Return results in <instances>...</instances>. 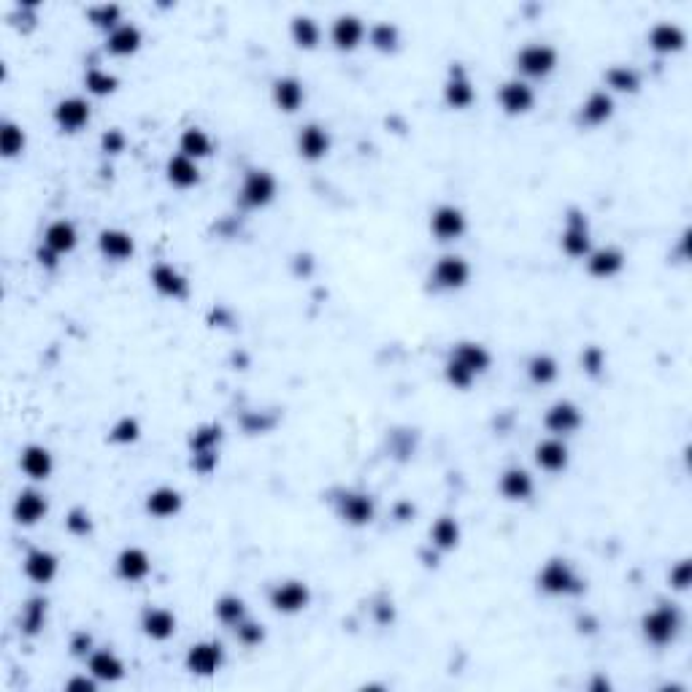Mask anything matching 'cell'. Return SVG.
<instances>
[{
    "label": "cell",
    "instance_id": "6da1fadb",
    "mask_svg": "<svg viewBox=\"0 0 692 692\" xmlns=\"http://www.w3.org/2000/svg\"><path fill=\"white\" fill-rule=\"evenodd\" d=\"M490 363H493V358L487 352V346H481L476 341H460L449 352L444 376L455 390H468L481 374H487Z\"/></svg>",
    "mask_w": 692,
    "mask_h": 692
},
{
    "label": "cell",
    "instance_id": "7a4b0ae2",
    "mask_svg": "<svg viewBox=\"0 0 692 692\" xmlns=\"http://www.w3.org/2000/svg\"><path fill=\"white\" fill-rule=\"evenodd\" d=\"M538 590H543L546 595H579L584 592V582L582 576L574 571V566L568 560H549L541 574H538Z\"/></svg>",
    "mask_w": 692,
    "mask_h": 692
},
{
    "label": "cell",
    "instance_id": "3957f363",
    "mask_svg": "<svg viewBox=\"0 0 692 692\" xmlns=\"http://www.w3.org/2000/svg\"><path fill=\"white\" fill-rule=\"evenodd\" d=\"M679 628H681V614H679L676 606H668V603L652 608V611L644 616V622H641L644 639H647L649 644H655V647L671 644V641L679 636Z\"/></svg>",
    "mask_w": 692,
    "mask_h": 692
},
{
    "label": "cell",
    "instance_id": "277c9868",
    "mask_svg": "<svg viewBox=\"0 0 692 692\" xmlns=\"http://www.w3.org/2000/svg\"><path fill=\"white\" fill-rule=\"evenodd\" d=\"M268 603H270L273 611H279V614H301L311 603V590H309L306 582L287 579V582H279V584L270 587Z\"/></svg>",
    "mask_w": 692,
    "mask_h": 692
},
{
    "label": "cell",
    "instance_id": "5b68a950",
    "mask_svg": "<svg viewBox=\"0 0 692 692\" xmlns=\"http://www.w3.org/2000/svg\"><path fill=\"white\" fill-rule=\"evenodd\" d=\"M276 197V179L270 171L254 168L244 176L241 189H238V200L246 209H265V205Z\"/></svg>",
    "mask_w": 692,
    "mask_h": 692
},
{
    "label": "cell",
    "instance_id": "8992f818",
    "mask_svg": "<svg viewBox=\"0 0 692 692\" xmlns=\"http://www.w3.org/2000/svg\"><path fill=\"white\" fill-rule=\"evenodd\" d=\"M517 68L527 79H543L558 68V52L549 44H527L517 52Z\"/></svg>",
    "mask_w": 692,
    "mask_h": 692
},
{
    "label": "cell",
    "instance_id": "52a82bcc",
    "mask_svg": "<svg viewBox=\"0 0 692 692\" xmlns=\"http://www.w3.org/2000/svg\"><path fill=\"white\" fill-rule=\"evenodd\" d=\"M335 511L338 517L346 522V525H355V527H363V525H371L374 517H376V503L368 493H358V490H346V493H338L335 498Z\"/></svg>",
    "mask_w": 692,
    "mask_h": 692
},
{
    "label": "cell",
    "instance_id": "ba28073f",
    "mask_svg": "<svg viewBox=\"0 0 692 692\" xmlns=\"http://www.w3.org/2000/svg\"><path fill=\"white\" fill-rule=\"evenodd\" d=\"M184 665L195 676H214L225 665V649L217 641H200L187 649Z\"/></svg>",
    "mask_w": 692,
    "mask_h": 692
},
{
    "label": "cell",
    "instance_id": "9c48e42d",
    "mask_svg": "<svg viewBox=\"0 0 692 692\" xmlns=\"http://www.w3.org/2000/svg\"><path fill=\"white\" fill-rule=\"evenodd\" d=\"M560 246L568 257H587L592 252V238H590V222L582 212H571L566 217V228L560 233Z\"/></svg>",
    "mask_w": 692,
    "mask_h": 692
},
{
    "label": "cell",
    "instance_id": "30bf717a",
    "mask_svg": "<svg viewBox=\"0 0 692 692\" xmlns=\"http://www.w3.org/2000/svg\"><path fill=\"white\" fill-rule=\"evenodd\" d=\"M471 279V265L460 254H447L436 262L430 282L439 290H463Z\"/></svg>",
    "mask_w": 692,
    "mask_h": 692
},
{
    "label": "cell",
    "instance_id": "8fae6325",
    "mask_svg": "<svg viewBox=\"0 0 692 692\" xmlns=\"http://www.w3.org/2000/svg\"><path fill=\"white\" fill-rule=\"evenodd\" d=\"M582 422H584L582 408L576 403H571V400L551 403L549 411H546V417H543L546 430L555 433V436H571V433H576L582 428Z\"/></svg>",
    "mask_w": 692,
    "mask_h": 692
},
{
    "label": "cell",
    "instance_id": "7c38bea8",
    "mask_svg": "<svg viewBox=\"0 0 692 692\" xmlns=\"http://www.w3.org/2000/svg\"><path fill=\"white\" fill-rule=\"evenodd\" d=\"M149 282H152V287H155L163 298L181 301V298H187V293H189L187 276H184L179 268H173L171 262H157V265L152 268V273H149Z\"/></svg>",
    "mask_w": 692,
    "mask_h": 692
},
{
    "label": "cell",
    "instance_id": "4fadbf2b",
    "mask_svg": "<svg viewBox=\"0 0 692 692\" xmlns=\"http://www.w3.org/2000/svg\"><path fill=\"white\" fill-rule=\"evenodd\" d=\"M465 228H468V220L457 205L444 203L430 214V230L439 241H457L465 233Z\"/></svg>",
    "mask_w": 692,
    "mask_h": 692
},
{
    "label": "cell",
    "instance_id": "5bb4252c",
    "mask_svg": "<svg viewBox=\"0 0 692 692\" xmlns=\"http://www.w3.org/2000/svg\"><path fill=\"white\" fill-rule=\"evenodd\" d=\"M498 103L506 114L511 117H519V114H527L535 103V93L527 82L522 79H509L501 84L498 90Z\"/></svg>",
    "mask_w": 692,
    "mask_h": 692
},
{
    "label": "cell",
    "instance_id": "9a60e30c",
    "mask_svg": "<svg viewBox=\"0 0 692 692\" xmlns=\"http://www.w3.org/2000/svg\"><path fill=\"white\" fill-rule=\"evenodd\" d=\"M149 571H152V560H149V555L144 549L127 546V549L119 551V558H117V576L119 579H125L130 584L133 582H144L149 576Z\"/></svg>",
    "mask_w": 692,
    "mask_h": 692
},
{
    "label": "cell",
    "instance_id": "2e32d148",
    "mask_svg": "<svg viewBox=\"0 0 692 692\" xmlns=\"http://www.w3.org/2000/svg\"><path fill=\"white\" fill-rule=\"evenodd\" d=\"M54 122L62 133H79L90 122V103L84 98H65L54 106Z\"/></svg>",
    "mask_w": 692,
    "mask_h": 692
},
{
    "label": "cell",
    "instance_id": "e0dca14e",
    "mask_svg": "<svg viewBox=\"0 0 692 692\" xmlns=\"http://www.w3.org/2000/svg\"><path fill=\"white\" fill-rule=\"evenodd\" d=\"M98 252L111 262H125V260L133 257L135 241H133L130 233H125L119 228H106V230L98 233Z\"/></svg>",
    "mask_w": 692,
    "mask_h": 692
},
{
    "label": "cell",
    "instance_id": "ac0fdd59",
    "mask_svg": "<svg viewBox=\"0 0 692 692\" xmlns=\"http://www.w3.org/2000/svg\"><path fill=\"white\" fill-rule=\"evenodd\" d=\"M330 38H333V44H335L341 52H352V49H358V46L363 44V38H366V25H363V20L355 17V14H341V17H335V22H333Z\"/></svg>",
    "mask_w": 692,
    "mask_h": 692
},
{
    "label": "cell",
    "instance_id": "d6986e66",
    "mask_svg": "<svg viewBox=\"0 0 692 692\" xmlns=\"http://www.w3.org/2000/svg\"><path fill=\"white\" fill-rule=\"evenodd\" d=\"M141 631L152 641H168L176 633V614L160 606H149L141 614Z\"/></svg>",
    "mask_w": 692,
    "mask_h": 692
},
{
    "label": "cell",
    "instance_id": "ffe728a7",
    "mask_svg": "<svg viewBox=\"0 0 692 692\" xmlns=\"http://www.w3.org/2000/svg\"><path fill=\"white\" fill-rule=\"evenodd\" d=\"M444 101H447V106L457 109V111L468 109V106L476 101V90H473L468 74L463 71L460 65H452L449 79H447V84H444Z\"/></svg>",
    "mask_w": 692,
    "mask_h": 692
},
{
    "label": "cell",
    "instance_id": "44dd1931",
    "mask_svg": "<svg viewBox=\"0 0 692 692\" xmlns=\"http://www.w3.org/2000/svg\"><path fill=\"white\" fill-rule=\"evenodd\" d=\"M327 152H330V133L317 122L303 125L298 133V155L303 160H322Z\"/></svg>",
    "mask_w": 692,
    "mask_h": 692
},
{
    "label": "cell",
    "instance_id": "7402d4cb",
    "mask_svg": "<svg viewBox=\"0 0 692 692\" xmlns=\"http://www.w3.org/2000/svg\"><path fill=\"white\" fill-rule=\"evenodd\" d=\"M76 244H79V233H76L74 222H68V220H57L44 230V246L49 252H54L57 257L71 254L76 249Z\"/></svg>",
    "mask_w": 692,
    "mask_h": 692
},
{
    "label": "cell",
    "instance_id": "603a6c76",
    "mask_svg": "<svg viewBox=\"0 0 692 692\" xmlns=\"http://www.w3.org/2000/svg\"><path fill=\"white\" fill-rule=\"evenodd\" d=\"M57 571H60V560L52 555L49 549H33V551H28V558H25V576H28L30 582H36V584H49V582H54Z\"/></svg>",
    "mask_w": 692,
    "mask_h": 692
},
{
    "label": "cell",
    "instance_id": "cb8c5ba5",
    "mask_svg": "<svg viewBox=\"0 0 692 692\" xmlns=\"http://www.w3.org/2000/svg\"><path fill=\"white\" fill-rule=\"evenodd\" d=\"M622 268H625V254L616 246H603L587 254V270L595 279H611Z\"/></svg>",
    "mask_w": 692,
    "mask_h": 692
},
{
    "label": "cell",
    "instance_id": "d4e9b609",
    "mask_svg": "<svg viewBox=\"0 0 692 692\" xmlns=\"http://www.w3.org/2000/svg\"><path fill=\"white\" fill-rule=\"evenodd\" d=\"M181 506H184V498L173 487H157L144 501L147 514H152L155 519H171V517H176L181 511Z\"/></svg>",
    "mask_w": 692,
    "mask_h": 692
},
{
    "label": "cell",
    "instance_id": "484cf974",
    "mask_svg": "<svg viewBox=\"0 0 692 692\" xmlns=\"http://www.w3.org/2000/svg\"><path fill=\"white\" fill-rule=\"evenodd\" d=\"M141 30H138L135 25L130 22H122L117 25L109 36H106V52L114 54V57H130L135 54L138 49H141Z\"/></svg>",
    "mask_w": 692,
    "mask_h": 692
},
{
    "label": "cell",
    "instance_id": "4316f807",
    "mask_svg": "<svg viewBox=\"0 0 692 692\" xmlns=\"http://www.w3.org/2000/svg\"><path fill=\"white\" fill-rule=\"evenodd\" d=\"M20 468L25 471V476L36 479V481H44L52 476L54 471V460H52V452L46 447H38V444H30L22 449L20 455Z\"/></svg>",
    "mask_w": 692,
    "mask_h": 692
},
{
    "label": "cell",
    "instance_id": "83f0119b",
    "mask_svg": "<svg viewBox=\"0 0 692 692\" xmlns=\"http://www.w3.org/2000/svg\"><path fill=\"white\" fill-rule=\"evenodd\" d=\"M46 511H49V503H46V498L41 495V493H36V490H22L20 495H17V501H14V519L20 522V525H38L44 517H46Z\"/></svg>",
    "mask_w": 692,
    "mask_h": 692
},
{
    "label": "cell",
    "instance_id": "f1b7e54d",
    "mask_svg": "<svg viewBox=\"0 0 692 692\" xmlns=\"http://www.w3.org/2000/svg\"><path fill=\"white\" fill-rule=\"evenodd\" d=\"M568 447L560 439H546L535 447V463L538 468H543L546 473H560L568 468Z\"/></svg>",
    "mask_w": 692,
    "mask_h": 692
},
{
    "label": "cell",
    "instance_id": "f546056e",
    "mask_svg": "<svg viewBox=\"0 0 692 692\" xmlns=\"http://www.w3.org/2000/svg\"><path fill=\"white\" fill-rule=\"evenodd\" d=\"M303 101H306V90L295 76H282L273 82V103L282 111L293 114L303 106Z\"/></svg>",
    "mask_w": 692,
    "mask_h": 692
},
{
    "label": "cell",
    "instance_id": "4dcf8cb0",
    "mask_svg": "<svg viewBox=\"0 0 692 692\" xmlns=\"http://www.w3.org/2000/svg\"><path fill=\"white\" fill-rule=\"evenodd\" d=\"M611 114H614V98H611L608 93H603V90L592 93V95L582 103V109H579V119H582V125H587V127H598V125L608 122Z\"/></svg>",
    "mask_w": 692,
    "mask_h": 692
},
{
    "label": "cell",
    "instance_id": "1f68e13d",
    "mask_svg": "<svg viewBox=\"0 0 692 692\" xmlns=\"http://www.w3.org/2000/svg\"><path fill=\"white\" fill-rule=\"evenodd\" d=\"M535 490L533 484V476L525 471V468H506L503 476H501V493L509 498V501H527Z\"/></svg>",
    "mask_w": 692,
    "mask_h": 692
},
{
    "label": "cell",
    "instance_id": "d6a6232c",
    "mask_svg": "<svg viewBox=\"0 0 692 692\" xmlns=\"http://www.w3.org/2000/svg\"><path fill=\"white\" fill-rule=\"evenodd\" d=\"M684 30L673 22H657L652 30H649V46L660 54H671V52H679L684 46Z\"/></svg>",
    "mask_w": 692,
    "mask_h": 692
},
{
    "label": "cell",
    "instance_id": "836d02e7",
    "mask_svg": "<svg viewBox=\"0 0 692 692\" xmlns=\"http://www.w3.org/2000/svg\"><path fill=\"white\" fill-rule=\"evenodd\" d=\"M90 673L98 681H119L125 676V663L111 649H98L90 655Z\"/></svg>",
    "mask_w": 692,
    "mask_h": 692
},
{
    "label": "cell",
    "instance_id": "e575fe53",
    "mask_svg": "<svg viewBox=\"0 0 692 692\" xmlns=\"http://www.w3.org/2000/svg\"><path fill=\"white\" fill-rule=\"evenodd\" d=\"M179 149L189 160H203V157L212 155L214 144H212V135L205 133L203 127H187L181 133V138H179Z\"/></svg>",
    "mask_w": 692,
    "mask_h": 692
},
{
    "label": "cell",
    "instance_id": "d590c367",
    "mask_svg": "<svg viewBox=\"0 0 692 692\" xmlns=\"http://www.w3.org/2000/svg\"><path fill=\"white\" fill-rule=\"evenodd\" d=\"M165 173H168V181H171L173 187H179V189H189V187H195L197 179H200V171H197L195 160H189V157H184V155L171 157Z\"/></svg>",
    "mask_w": 692,
    "mask_h": 692
},
{
    "label": "cell",
    "instance_id": "8d00e7d4",
    "mask_svg": "<svg viewBox=\"0 0 692 692\" xmlns=\"http://www.w3.org/2000/svg\"><path fill=\"white\" fill-rule=\"evenodd\" d=\"M430 543L441 551H449L460 543V525L455 517H439L430 527Z\"/></svg>",
    "mask_w": 692,
    "mask_h": 692
},
{
    "label": "cell",
    "instance_id": "74e56055",
    "mask_svg": "<svg viewBox=\"0 0 692 692\" xmlns=\"http://www.w3.org/2000/svg\"><path fill=\"white\" fill-rule=\"evenodd\" d=\"M558 360L551 355H533L530 363H527V379L538 387H546L558 379Z\"/></svg>",
    "mask_w": 692,
    "mask_h": 692
},
{
    "label": "cell",
    "instance_id": "f35d334b",
    "mask_svg": "<svg viewBox=\"0 0 692 692\" xmlns=\"http://www.w3.org/2000/svg\"><path fill=\"white\" fill-rule=\"evenodd\" d=\"M44 622H46V600L44 598L28 600V606L22 608V616H20L22 633L25 636H38L44 631Z\"/></svg>",
    "mask_w": 692,
    "mask_h": 692
},
{
    "label": "cell",
    "instance_id": "ab89813d",
    "mask_svg": "<svg viewBox=\"0 0 692 692\" xmlns=\"http://www.w3.org/2000/svg\"><path fill=\"white\" fill-rule=\"evenodd\" d=\"M214 614H217V619L222 622V625L236 628L238 622L246 619V603H244L238 595H222V598L214 603Z\"/></svg>",
    "mask_w": 692,
    "mask_h": 692
},
{
    "label": "cell",
    "instance_id": "60d3db41",
    "mask_svg": "<svg viewBox=\"0 0 692 692\" xmlns=\"http://www.w3.org/2000/svg\"><path fill=\"white\" fill-rule=\"evenodd\" d=\"M220 441H222L220 425H203V428L192 430L189 449H192V455H217Z\"/></svg>",
    "mask_w": 692,
    "mask_h": 692
},
{
    "label": "cell",
    "instance_id": "b9f144b4",
    "mask_svg": "<svg viewBox=\"0 0 692 692\" xmlns=\"http://www.w3.org/2000/svg\"><path fill=\"white\" fill-rule=\"evenodd\" d=\"M606 84L616 93H639L641 76L628 65H611L606 71Z\"/></svg>",
    "mask_w": 692,
    "mask_h": 692
},
{
    "label": "cell",
    "instance_id": "7bdbcfd3",
    "mask_svg": "<svg viewBox=\"0 0 692 692\" xmlns=\"http://www.w3.org/2000/svg\"><path fill=\"white\" fill-rule=\"evenodd\" d=\"M290 36L301 49H314L322 38V30L311 17H295L290 25Z\"/></svg>",
    "mask_w": 692,
    "mask_h": 692
},
{
    "label": "cell",
    "instance_id": "ee69618b",
    "mask_svg": "<svg viewBox=\"0 0 692 692\" xmlns=\"http://www.w3.org/2000/svg\"><path fill=\"white\" fill-rule=\"evenodd\" d=\"M25 144H28L25 130L17 122H4V127H0V152H4V157L22 155Z\"/></svg>",
    "mask_w": 692,
    "mask_h": 692
},
{
    "label": "cell",
    "instance_id": "f6af8a7d",
    "mask_svg": "<svg viewBox=\"0 0 692 692\" xmlns=\"http://www.w3.org/2000/svg\"><path fill=\"white\" fill-rule=\"evenodd\" d=\"M368 38H371L374 49H379V52H395L398 44H400V30H398L392 22H376V25L371 28Z\"/></svg>",
    "mask_w": 692,
    "mask_h": 692
},
{
    "label": "cell",
    "instance_id": "bcb514c9",
    "mask_svg": "<svg viewBox=\"0 0 692 692\" xmlns=\"http://www.w3.org/2000/svg\"><path fill=\"white\" fill-rule=\"evenodd\" d=\"M87 20H90L95 28L111 33L117 25H122V12H119V6H114V4H101V6L87 9Z\"/></svg>",
    "mask_w": 692,
    "mask_h": 692
},
{
    "label": "cell",
    "instance_id": "7dc6e473",
    "mask_svg": "<svg viewBox=\"0 0 692 692\" xmlns=\"http://www.w3.org/2000/svg\"><path fill=\"white\" fill-rule=\"evenodd\" d=\"M84 87L93 95H111L119 87V79L114 74L103 71V68H90V71L84 74Z\"/></svg>",
    "mask_w": 692,
    "mask_h": 692
},
{
    "label": "cell",
    "instance_id": "c3c4849f",
    "mask_svg": "<svg viewBox=\"0 0 692 692\" xmlns=\"http://www.w3.org/2000/svg\"><path fill=\"white\" fill-rule=\"evenodd\" d=\"M138 436H141V425H138V420L122 417V420L111 428L109 441H111V444H133V441H138Z\"/></svg>",
    "mask_w": 692,
    "mask_h": 692
},
{
    "label": "cell",
    "instance_id": "681fc988",
    "mask_svg": "<svg viewBox=\"0 0 692 692\" xmlns=\"http://www.w3.org/2000/svg\"><path fill=\"white\" fill-rule=\"evenodd\" d=\"M236 639L244 647H260L265 641V631H262V625H257V622H252L246 616L244 622H238V625H236Z\"/></svg>",
    "mask_w": 692,
    "mask_h": 692
},
{
    "label": "cell",
    "instance_id": "f907efd6",
    "mask_svg": "<svg viewBox=\"0 0 692 692\" xmlns=\"http://www.w3.org/2000/svg\"><path fill=\"white\" fill-rule=\"evenodd\" d=\"M125 144H127V138H125V133H122L119 127L106 130L103 138H101V147H103L106 155H119V152H125Z\"/></svg>",
    "mask_w": 692,
    "mask_h": 692
},
{
    "label": "cell",
    "instance_id": "816d5d0a",
    "mask_svg": "<svg viewBox=\"0 0 692 692\" xmlns=\"http://www.w3.org/2000/svg\"><path fill=\"white\" fill-rule=\"evenodd\" d=\"M65 527L71 530L74 535H87L93 530V522H90V514L84 509H74L71 514H68L65 519Z\"/></svg>",
    "mask_w": 692,
    "mask_h": 692
},
{
    "label": "cell",
    "instance_id": "f5cc1de1",
    "mask_svg": "<svg viewBox=\"0 0 692 692\" xmlns=\"http://www.w3.org/2000/svg\"><path fill=\"white\" fill-rule=\"evenodd\" d=\"M668 582H671V587H676V590H687V587H689V563L681 560V563L671 571Z\"/></svg>",
    "mask_w": 692,
    "mask_h": 692
},
{
    "label": "cell",
    "instance_id": "db71d44e",
    "mask_svg": "<svg viewBox=\"0 0 692 692\" xmlns=\"http://www.w3.org/2000/svg\"><path fill=\"white\" fill-rule=\"evenodd\" d=\"M582 363H584V368H587L590 374H598V371L603 368V355H600L598 346H590V350L584 352V358H582Z\"/></svg>",
    "mask_w": 692,
    "mask_h": 692
},
{
    "label": "cell",
    "instance_id": "11a10c76",
    "mask_svg": "<svg viewBox=\"0 0 692 692\" xmlns=\"http://www.w3.org/2000/svg\"><path fill=\"white\" fill-rule=\"evenodd\" d=\"M71 649H74V655H93V639H90V633H76L74 636V641H71Z\"/></svg>",
    "mask_w": 692,
    "mask_h": 692
},
{
    "label": "cell",
    "instance_id": "9f6ffc18",
    "mask_svg": "<svg viewBox=\"0 0 692 692\" xmlns=\"http://www.w3.org/2000/svg\"><path fill=\"white\" fill-rule=\"evenodd\" d=\"M65 689H71V692H76V689H82V692H95V676H93V679L76 676V679H71V681L65 684Z\"/></svg>",
    "mask_w": 692,
    "mask_h": 692
}]
</instances>
